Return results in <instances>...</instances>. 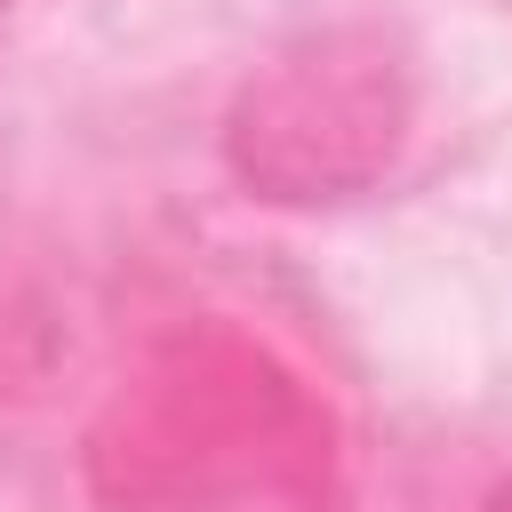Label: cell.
I'll return each mask as SVG.
<instances>
[{"label":"cell","mask_w":512,"mask_h":512,"mask_svg":"<svg viewBox=\"0 0 512 512\" xmlns=\"http://www.w3.org/2000/svg\"><path fill=\"white\" fill-rule=\"evenodd\" d=\"M488 512H512V488H496V496H488Z\"/></svg>","instance_id":"cell-1"}]
</instances>
